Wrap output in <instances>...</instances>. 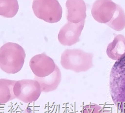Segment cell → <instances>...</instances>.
<instances>
[{
  "label": "cell",
  "mask_w": 125,
  "mask_h": 113,
  "mask_svg": "<svg viewBox=\"0 0 125 113\" xmlns=\"http://www.w3.org/2000/svg\"><path fill=\"white\" fill-rule=\"evenodd\" d=\"M117 5L111 0H96L91 9L92 17L98 23L106 24L113 18Z\"/></svg>",
  "instance_id": "obj_8"
},
{
  "label": "cell",
  "mask_w": 125,
  "mask_h": 113,
  "mask_svg": "<svg viewBox=\"0 0 125 113\" xmlns=\"http://www.w3.org/2000/svg\"><path fill=\"white\" fill-rule=\"evenodd\" d=\"M66 18L68 22L78 24L85 21L87 17V6L82 0H68L66 2Z\"/></svg>",
  "instance_id": "obj_9"
},
{
  "label": "cell",
  "mask_w": 125,
  "mask_h": 113,
  "mask_svg": "<svg viewBox=\"0 0 125 113\" xmlns=\"http://www.w3.org/2000/svg\"><path fill=\"white\" fill-rule=\"evenodd\" d=\"M93 55L80 49H67L61 56L60 63L64 69L76 73L86 72L93 67Z\"/></svg>",
  "instance_id": "obj_3"
},
{
  "label": "cell",
  "mask_w": 125,
  "mask_h": 113,
  "mask_svg": "<svg viewBox=\"0 0 125 113\" xmlns=\"http://www.w3.org/2000/svg\"><path fill=\"white\" fill-rule=\"evenodd\" d=\"M32 9L36 17L47 23H57L62 17V8L56 0H33Z\"/></svg>",
  "instance_id": "obj_4"
},
{
  "label": "cell",
  "mask_w": 125,
  "mask_h": 113,
  "mask_svg": "<svg viewBox=\"0 0 125 113\" xmlns=\"http://www.w3.org/2000/svg\"><path fill=\"white\" fill-rule=\"evenodd\" d=\"M13 92L16 99L25 103H30L37 101L42 91L40 84L37 81L24 79L16 81Z\"/></svg>",
  "instance_id": "obj_5"
},
{
  "label": "cell",
  "mask_w": 125,
  "mask_h": 113,
  "mask_svg": "<svg viewBox=\"0 0 125 113\" xmlns=\"http://www.w3.org/2000/svg\"><path fill=\"white\" fill-rule=\"evenodd\" d=\"M29 66L35 76L44 78L52 74L57 65L50 57L43 53L33 56Z\"/></svg>",
  "instance_id": "obj_6"
},
{
  "label": "cell",
  "mask_w": 125,
  "mask_h": 113,
  "mask_svg": "<svg viewBox=\"0 0 125 113\" xmlns=\"http://www.w3.org/2000/svg\"><path fill=\"white\" fill-rule=\"evenodd\" d=\"M34 80L40 84L42 92H48L56 90L61 81V73L56 66L54 72L44 78H39L35 76Z\"/></svg>",
  "instance_id": "obj_11"
},
{
  "label": "cell",
  "mask_w": 125,
  "mask_h": 113,
  "mask_svg": "<svg viewBox=\"0 0 125 113\" xmlns=\"http://www.w3.org/2000/svg\"><path fill=\"white\" fill-rule=\"evenodd\" d=\"M25 50L19 44L7 43L0 48V68L9 74L19 72L23 67Z\"/></svg>",
  "instance_id": "obj_2"
},
{
  "label": "cell",
  "mask_w": 125,
  "mask_h": 113,
  "mask_svg": "<svg viewBox=\"0 0 125 113\" xmlns=\"http://www.w3.org/2000/svg\"><path fill=\"white\" fill-rule=\"evenodd\" d=\"M19 10L18 0H0V16L7 18H11L16 15Z\"/></svg>",
  "instance_id": "obj_13"
},
{
  "label": "cell",
  "mask_w": 125,
  "mask_h": 113,
  "mask_svg": "<svg viewBox=\"0 0 125 113\" xmlns=\"http://www.w3.org/2000/svg\"><path fill=\"white\" fill-rule=\"evenodd\" d=\"M81 113H112L95 104H90L83 107Z\"/></svg>",
  "instance_id": "obj_15"
},
{
  "label": "cell",
  "mask_w": 125,
  "mask_h": 113,
  "mask_svg": "<svg viewBox=\"0 0 125 113\" xmlns=\"http://www.w3.org/2000/svg\"><path fill=\"white\" fill-rule=\"evenodd\" d=\"M85 22L83 21L75 24L68 22L59 32L58 40L59 43L63 46H71L79 42Z\"/></svg>",
  "instance_id": "obj_7"
},
{
  "label": "cell",
  "mask_w": 125,
  "mask_h": 113,
  "mask_svg": "<svg viewBox=\"0 0 125 113\" xmlns=\"http://www.w3.org/2000/svg\"><path fill=\"white\" fill-rule=\"evenodd\" d=\"M110 91L118 110L125 113V56L116 61L111 69Z\"/></svg>",
  "instance_id": "obj_1"
},
{
  "label": "cell",
  "mask_w": 125,
  "mask_h": 113,
  "mask_svg": "<svg viewBox=\"0 0 125 113\" xmlns=\"http://www.w3.org/2000/svg\"><path fill=\"white\" fill-rule=\"evenodd\" d=\"M16 82L6 79H0V105L5 104L16 99L13 92Z\"/></svg>",
  "instance_id": "obj_12"
},
{
  "label": "cell",
  "mask_w": 125,
  "mask_h": 113,
  "mask_svg": "<svg viewBox=\"0 0 125 113\" xmlns=\"http://www.w3.org/2000/svg\"><path fill=\"white\" fill-rule=\"evenodd\" d=\"M106 54L109 58L116 61L125 56V36L122 34L115 35L107 47Z\"/></svg>",
  "instance_id": "obj_10"
},
{
  "label": "cell",
  "mask_w": 125,
  "mask_h": 113,
  "mask_svg": "<svg viewBox=\"0 0 125 113\" xmlns=\"http://www.w3.org/2000/svg\"><path fill=\"white\" fill-rule=\"evenodd\" d=\"M106 25L116 31H121L125 28V11L120 5H117V10L113 18Z\"/></svg>",
  "instance_id": "obj_14"
}]
</instances>
